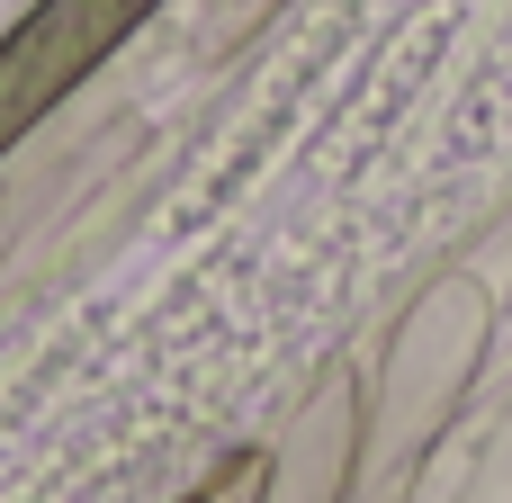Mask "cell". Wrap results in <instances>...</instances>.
I'll list each match as a JSON object with an SVG mask.
<instances>
[{
	"label": "cell",
	"mask_w": 512,
	"mask_h": 503,
	"mask_svg": "<svg viewBox=\"0 0 512 503\" xmlns=\"http://www.w3.org/2000/svg\"><path fill=\"white\" fill-rule=\"evenodd\" d=\"M162 0H36L9 36H0V153L18 135H36Z\"/></svg>",
	"instance_id": "6da1fadb"
}]
</instances>
